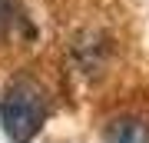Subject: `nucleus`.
Masks as SVG:
<instances>
[{
  "label": "nucleus",
  "mask_w": 149,
  "mask_h": 143,
  "mask_svg": "<svg viewBox=\"0 0 149 143\" xmlns=\"http://www.w3.org/2000/svg\"><path fill=\"white\" fill-rule=\"evenodd\" d=\"M50 113L47 93L40 90L30 80H20L7 90L3 103H0V123H3V133L13 143H30L40 133L43 120Z\"/></svg>",
  "instance_id": "f257e3e1"
},
{
  "label": "nucleus",
  "mask_w": 149,
  "mask_h": 143,
  "mask_svg": "<svg viewBox=\"0 0 149 143\" xmlns=\"http://www.w3.org/2000/svg\"><path fill=\"white\" fill-rule=\"evenodd\" d=\"M27 13H23L20 0H0V43L17 37V33H27Z\"/></svg>",
  "instance_id": "f03ea898"
},
{
  "label": "nucleus",
  "mask_w": 149,
  "mask_h": 143,
  "mask_svg": "<svg viewBox=\"0 0 149 143\" xmlns=\"http://www.w3.org/2000/svg\"><path fill=\"white\" fill-rule=\"evenodd\" d=\"M106 140L109 143H149V130L139 120H116L106 130Z\"/></svg>",
  "instance_id": "7ed1b4c3"
}]
</instances>
